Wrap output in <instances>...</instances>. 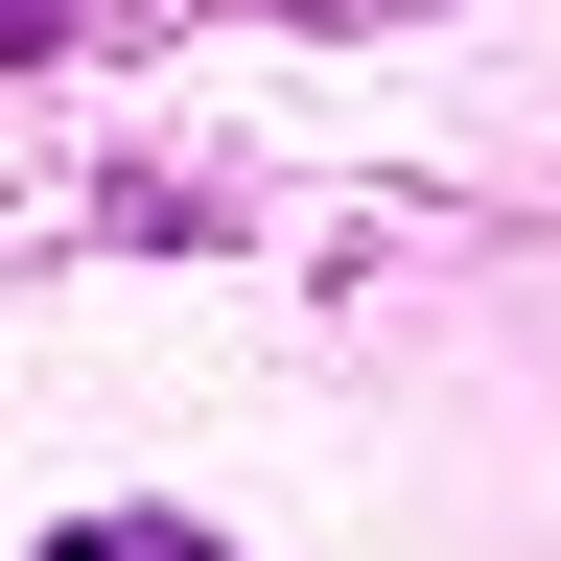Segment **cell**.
I'll use <instances>...</instances> for the list:
<instances>
[{
  "label": "cell",
  "mask_w": 561,
  "mask_h": 561,
  "mask_svg": "<svg viewBox=\"0 0 561 561\" xmlns=\"http://www.w3.org/2000/svg\"><path fill=\"white\" fill-rule=\"evenodd\" d=\"M47 561H234V538H164V515H94V538H47Z\"/></svg>",
  "instance_id": "cell-1"
},
{
  "label": "cell",
  "mask_w": 561,
  "mask_h": 561,
  "mask_svg": "<svg viewBox=\"0 0 561 561\" xmlns=\"http://www.w3.org/2000/svg\"><path fill=\"white\" fill-rule=\"evenodd\" d=\"M0 47H47V0H0Z\"/></svg>",
  "instance_id": "cell-2"
},
{
  "label": "cell",
  "mask_w": 561,
  "mask_h": 561,
  "mask_svg": "<svg viewBox=\"0 0 561 561\" xmlns=\"http://www.w3.org/2000/svg\"><path fill=\"white\" fill-rule=\"evenodd\" d=\"M328 24H375V0H328Z\"/></svg>",
  "instance_id": "cell-3"
}]
</instances>
